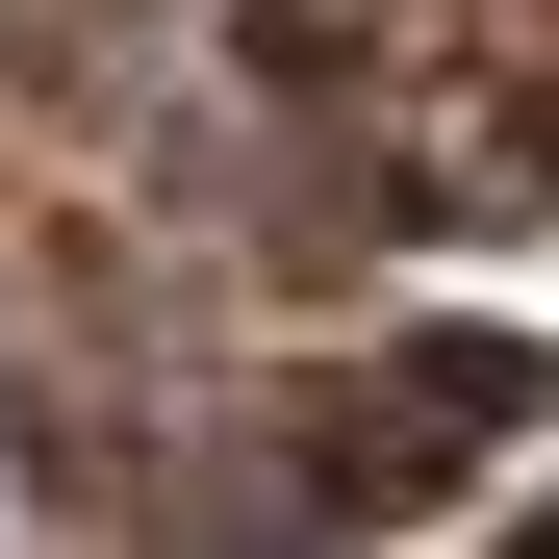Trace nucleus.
<instances>
[{
	"instance_id": "nucleus-1",
	"label": "nucleus",
	"mask_w": 559,
	"mask_h": 559,
	"mask_svg": "<svg viewBox=\"0 0 559 559\" xmlns=\"http://www.w3.org/2000/svg\"><path fill=\"white\" fill-rule=\"evenodd\" d=\"M534 559H559V509H534Z\"/></svg>"
}]
</instances>
